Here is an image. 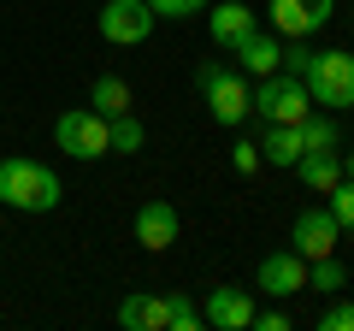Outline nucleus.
<instances>
[{
  "label": "nucleus",
  "instance_id": "25",
  "mask_svg": "<svg viewBox=\"0 0 354 331\" xmlns=\"http://www.w3.org/2000/svg\"><path fill=\"white\" fill-rule=\"evenodd\" d=\"M319 331H354V302H330L319 314Z\"/></svg>",
  "mask_w": 354,
  "mask_h": 331
},
{
  "label": "nucleus",
  "instance_id": "16",
  "mask_svg": "<svg viewBox=\"0 0 354 331\" xmlns=\"http://www.w3.org/2000/svg\"><path fill=\"white\" fill-rule=\"evenodd\" d=\"M260 160L266 166H295V160H301V130H295V125H266Z\"/></svg>",
  "mask_w": 354,
  "mask_h": 331
},
{
  "label": "nucleus",
  "instance_id": "6",
  "mask_svg": "<svg viewBox=\"0 0 354 331\" xmlns=\"http://www.w3.org/2000/svg\"><path fill=\"white\" fill-rule=\"evenodd\" d=\"M330 12H337V0H266V24L283 42H301L313 30H325Z\"/></svg>",
  "mask_w": 354,
  "mask_h": 331
},
{
  "label": "nucleus",
  "instance_id": "23",
  "mask_svg": "<svg viewBox=\"0 0 354 331\" xmlns=\"http://www.w3.org/2000/svg\"><path fill=\"white\" fill-rule=\"evenodd\" d=\"M230 166H236V172H242V178H254V172H260V142H248V136H242L236 142V148H230Z\"/></svg>",
  "mask_w": 354,
  "mask_h": 331
},
{
  "label": "nucleus",
  "instance_id": "27",
  "mask_svg": "<svg viewBox=\"0 0 354 331\" xmlns=\"http://www.w3.org/2000/svg\"><path fill=\"white\" fill-rule=\"evenodd\" d=\"M342 178H354V148H348V154H342Z\"/></svg>",
  "mask_w": 354,
  "mask_h": 331
},
{
  "label": "nucleus",
  "instance_id": "21",
  "mask_svg": "<svg viewBox=\"0 0 354 331\" xmlns=\"http://www.w3.org/2000/svg\"><path fill=\"white\" fill-rule=\"evenodd\" d=\"M142 142H148V130H142V118L118 113V118H113V130H106V148H113V154H136Z\"/></svg>",
  "mask_w": 354,
  "mask_h": 331
},
{
  "label": "nucleus",
  "instance_id": "7",
  "mask_svg": "<svg viewBox=\"0 0 354 331\" xmlns=\"http://www.w3.org/2000/svg\"><path fill=\"white\" fill-rule=\"evenodd\" d=\"M95 24H101L106 42H118V48H136V42L153 36V6H148V0H106Z\"/></svg>",
  "mask_w": 354,
  "mask_h": 331
},
{
  "label": "nucleus",
  "instance_id": "2",
  "mask_svg": "<svg viewBox=\"0 0 354 331\" xmlns=\"http://www.w3.org/2000/svg\"><path fill=\"white\" fill-rule=\"evenodd\" d=\"M307 95H313V107H325V113H348L354 107V53L342 48H313V65L301 71Z\"/></svg>",
  "mask_w": 354,
  "mask_h": 331
},
{
  "label": "nucleus",
  "instance_id": "1",
  "mask_svg": "<svg viewBox=\"0 0 354 331\" xmlns=\"http://www.w3.org/2000/svg\"><path fill=\"white\" fill-rule=\"evenodd\" d=\"M59 195L65 190H59V178H53V166L24 160V154L0 160V202L12 207V213H53Z\"/></svg>",
  "mask_w": 354,
  "mask_h": 331
},
{
  "label": "nucleus",
  "instance_id": "9",
  "mask_svg": "<svg viewBox=\"0 0 354 331\" xmlns=\"http://www.w3.org/2000/svg\"><path fill=\"white\" fill-rule=\"evenodd\" d=\"M254 290H266L272 302H290L295 290H307V260L295 249H278V255H266L260 272H254Z\"/></svg>",
  "mask_w": 354,
  "mask_h": 331
},
{
  "label": "nucleus",
  "instance_id": "20",
  "mask_svg": "<svg viewBox=\"0 0 354 331\" xmlns=\"http://www.w3.org/2000/svg\"><path fill=\"white\" fill-rule=\"evenodd\" d=\"M307 284H313V290L342 296V284H348V267H342L337 255H325V260H307Z\"/></svg>",
  "mask_w": 354,
  "mask_h": 331
},
{
  "label": "nucleus",
  "instance_id": "5",
  "mask_svg": "<svg viewBox=\"0 0 354 331\" xmlns=\"http://www.w3.org/2000/svg\"><path fill=\"white\" fill-rule=\"evenodd\" d=\"M106 130H113V118L95 113V107H71V113H59V125H53V136H59V148L71 154V160H101L106 148Z\"/></svg>",
  "mask_w": 354,
  "mask_h": 331
},
{
  "label": "nucleus",
  "instance_id": "14",
  "mask_svg": "<svg viewBox=\"0 0 354 331\" xmlns=\"http://www.w3.org/2000/svg\"><path fill=\"white\" fill-rule=\"evenodd\" d=\"M207 30H213V42H218L225 53H230V48L242 42V36H248V30H260V24H254V6H248V0H230V6H213Z\"/></svg>",
  "mask_w": 354,
  "mask_h": 331
},
{
  "label": "nucleus",
  "instance_id": "17",
  "mask_svg": "<svg viewBox=\"0 0 354 331\" xmlns=\"http://www.w3.org/2000/svg\"><path fill=\"white\" fill-rule=\"evenodd\" d=\"M88 107H95V113H106V118L130 113V83H124V77H118V71L95 77V89H88Z\"/></svg>",
  "mask_w": 354,
  "mask_h": 331
},
{
  "label": "nucleus",
  "instance_id": "10",
  "mask_svg": "<svg viewBox=\"0 0 354 331\" xmlns=\"http://www.w3.org/2000/svg\"><path fill=\"white\" fill-rule=\"evenodd\" d=\"M201 319L218 325V331H248L254 325V290H242V284H218V290H207Z\"/></svg>",
  "mask_w": 354,
  "mask_h": 331
},
{
  "label": "nucleus",
  "instance_id": "13",
  "mask_svg": "<svg viewBox=\"0 0 354 331\" xmlns=\"http://www.w3.org/2000/svg\"><path fill=\"white\" fill-rule=\"evenodd\" d=\"M295 178L307 184V190H337V178H342V148H307L301 160H295Z\"/></svg>",
  "mask_w": 354,
  "mask_h": 331
},
{
  "label": "nucleus",
  "instance_id": "12",
  "mask_svg": "<svg viewBox=\"0 0 354 331\" xmlns=\"http://www.w3.org/2000/svg\"><path fill=\"white\" fill-rule=\"evenodd\" d=\"M236 65H242V77H272L283 65V36H266V30H248V36L236 42Z\"/></svg>",
  "mask_w": 354,
  "mask_h": 331
},
{
  "label": "nucleus",
  "instance_id": "24",
  "mask_svg": "<svg viewBox=\"0 0 354 331\" xmlns=\"http://www.w3.org/2000/svg\"><path fill=\"white\" fill-rule=\"evenodd\" d=\"M153 18H195L201 6H213V0H148Z\"/></svg>",
  "mask_w": 354,
  "mask_h": 331
},
{
  "label": "nucleus",
  "instance_id": "15",
  "mask_svg": "<svg viewBox=\"0 0 354 331\" xmlns=\"http://www.w3.org/2000/svg\"><path fill=\"white\" fill-rule=\"evenodd\" d=\"M118 325L124 331H165V296H148V290L124 296L118 302Z\"/></svg>",
  "mask_w": 354,
  "mask_h": 331
},
{
  "label": "nucleus",
  "instance_id": "3",
  "mask_svg": "<svg viewBox=\"0 0 354 331\" xmlns=\"http://www.w3.org/2000/svg\"><path fill=\"white\" fill-rule=\"evenodd\" d=\"M248 113L266 118V125H301L313 113V95H307L301 77L272 71V77H260V89H248Z\"/></svg>",
  "mask_w": 354,
  "mask_h": 331
},
{
  "label": "nucleus",
  "instance_id": "11",
  "mask_svg": "<svg viewBox=\"0 0 354 331\" xmlns=\"http://www.w3.org/2000/svg\"><path fill=\"white\" fill-rule=\"evenodd\" d=\"M177 231H183V219H177V207H171V202H160V195H153V202H142V207H136V242L148 249V255L171 249Z\"/></svg>",
  "mask_w": 354,
  "mask_h": 331
},
{
  "label": "nucleus",
  "instance_id": "22",
  "mask_svg": "<svg viewBox=\"0 0 354 331\" xmlns=\"http://www.w3.org/2000/svg\"><path fill=\"white\" fill-rule=\"evenodd\" d=\"M325 195H330V219L342 231H354V178H337V190H325Z\"/></svg>",
  "mask_w": 354,
  "mask_h": 331
},
{
  "label": "nucleus",
  "instance_id": "26",
  "mask_svg": "<svg viewBox=\"0 0 354 331\" xmlns=\"http://www.w3.org/2000/svg\"><path fill=\"white\" fill-rule=\"evenodd\" d=\"M254 325L260 331H290V314L283 307H254Z\"/></svg>",
  "mask_w": 354,
  "mask_h": 331
},
{
  "label": "nucleus",
  "instance_id": "8",
  "mask_svg": "<svg viewBox=\"0 0 354 331\" xmlns=\"http://www.w3.org/2000/svg\"><path fill=\"white\" fill-rule=\"evenodd\" d=\"M337 242H342V225L330 219V207H301V213H295L290 249H295L301 260H325V255H337Z\"/></svg>",
  "mask_w": 354,
  "mask_h": 331
},
{
  "label": "nucleus",
  "instance_id": "4",
  "mask_svg": "<svg viewBox=\"0 0 354 331\" xmlns=\"http://www.w3.org/2000/svg\"><path fill=\"white\" fill-rule=\"evenodd\" d=\"M195 89L207 95V113H213L218 125H242V118H248V77L242 71L207 60L201 71H195Z\"/></svg>",
  "mask_w": 354,
  "mask_h": 331
},
{
  "label": "nucleus",
  "instance_id": "19",
  "mask_svg": "<svg viewBox=\"0 0 354 331\" xmlns=\"http://www.w3.org/2000/svg\"><path fill=\"white\" fill-rule=\"evenodd\" d=\"M201 302H195L189 290H171L165 296V331H201Z\"/></svg>",
  "mask_w": 354,
  "mask_h": 331
},
{
  "label": "nucleus",
  "instance_id": "18",
  "mask_svg": "<svg viewBox=\"0 0 354 331\" xmlns=\"http://www.w3.org/2000/svg\"><path fill=\"white\" fill-rule=\"evenodd\" d=\"M295 130H301V154H307V148H337V142H342L337 113H325V107H319V113H307Z\"/></svg>",
  "mask_w": 354,
  "mask_h": 331
}]
</instances>
